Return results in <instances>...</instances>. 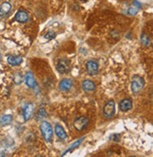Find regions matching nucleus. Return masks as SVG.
<instances>
[{"instance_id": "nucleus-12", "label": "nucleus", "mask_w": 153, "mask_h": 157, "mask_svg": "<svg viewBox=\"0 0 153 157\" xmlns=\"http://www.w3.org/2000/svg\"><path fill=\"white\" fill-rule=\"evenodd\" d=\"M95 84L90 80H85L82 82V89L85 92H93L95 90Z\"/></svg>"}, {"instance_id": "nucleus-20", "label": "nucleus", "mask_w": 153, "mask_h": 157, "mask_svg": "<svg viewBox=\"0 0 153 157\" xmlns=\"http://www.w3.org/2000/svg\"><path fill=\"white\" fill-rule=\"evenodd\" d=\"M138 13V9H136L135 7H130L127 10V13L130 16H134L136 15Z\"/></svg>"}, {"instance_id": "nucleus-7", "label": "nucleus", "mask_w": 153, "mask_h": 157, "mask_svg": "<svg viewBox=\"0 0 153 157\" xmlns=\"http://www.w3.org/2000/svg\"><path fill=\"white\" fill-rule=\"evenodd\" d=\"M15 20L19 23H27L29 20V14L23 10H19L15 14Z\"/></svg>"}, {"instance_id": "nucleus-10", "label": "nucleus", "mask_w": 153, "mask_h": 157, "mask_svg": "<svg viewBox=\"0 0 153 157\" xmlns=\"http://www.w3.org/2000/svg\"><path fill=\"white\" fill-rule=\"evenodd\" d=\"M33 110H34V107L32 103L26 104V106L23 109V117H24L25 120H28L31 117L32 114H33Z\"/></svg>"}, {"instance_id": "nucleus-11", "label": "nucleus", "mask_w": 153, "mask_h": 157, "mask_svg": "<svg viewBox=\"0 0 153 157\" xmlns=\"http://www.w3.org/2000/svg\"><path fill=\"white\" fill-rule=\"evenodd\" d=\"M24 81L27 84L28 87L29 88H34L35 85H36V82H35V78H34V76L31 72H28L25 76V78Z\"/></svg>"}, {"instance_id": "nucleus-3", "label": "nucleus", "mask_w": 153, "mask_h": 157, "mask_svg": "<svg viewBox=\"0 0 153 157\" xmlns=\"http://www.w3.org/2000/svg\"><path fill=\"white\" fill-rule=\"evenodd\" d=\"M103 114L107 118H111L115 114V103L113 99L107 101L103 108Z\"/></svg>"}, {"instance_id": "nucleus-16", "label": "nucleus", "mask_w": 153, "mask_h": 157, "mask_svg": "<svg viewBox=\"0 0 153 157\" xmlns=\"http://www.w3.org/2000/svg\"><path fill=\"white\" fill-rule=\"evenodd\" d=\"M83 139H84V137H81V138H80V139H78V140H76V141H75L71 146H69V148L66 150V151H65L64 152H62V156H64L65 154H67V153H69V152H71L72 151H74L76 148H78L79 147V146L81 144V142L83 141Z\"/></svg>"}, {"instance_id": "nucleus-15", "label": "nucleus", "mask_w": 153, "mask_h": 157, "mask_svg": "<svg viewBox=\"0 0 153 157\" xmlns=\"http://www.w3.org/2000/svg\"><path fill=\"white\" fill-rule=\"evenodd\" d=\"M10 10H12V5H10L9 2H4L0 5V17L7 15Z\"/></svg>"}, {"instance_id": "nucleus-9", "label": "nucleus", "mask_w": 153, "mask_h": 157, "mask_svg": "<svg viewBox=\"0 0 153 157\" xmlns=\"http://www.w3.org/2000/svg\"><path fill=\"white\" fill-rule=\"evenodd\" d=\"M132 108V101L130 98H124L119 103V109L122 112H128Z\"/></svg>"}, {"instance_id": "nucleus-24", "label": "nucleus", "mask_w": 153, "mask_h": 157, "mask_svg": "<svg viewBox=\"0 0 153 157\" xmlns=\"http://www.w3.org/2000/svg\"><path fill=\"white\" fill-rule=\"evenodd\" d=\"M80 2H83V3H85V2L88 1V0H80Z\"/></svg>"}, {"instance_id": "nucleus-2", "label": "nucleus", "mask_w": 153, "mask_h": 157, "mask_svg": "<svg viewBox=\"0 0 153 157\" xmlns=\"http://www.w3.org/2000/svg\"><path fill=\"white\" fill-rule=\"evenodd\" d=\"M144 86H145V81H144L143 78L138 76V75H135V76L132 77L130 88H132V92L133 94L140 93L142 90H143Z\"/></svg>"}, {"instance_id": "nucleus-8", "label": "nucleus", "mask_w": 153, "mask_h": 157, "mask_svg": "<svg viewBox=\"0 0 153 157\" xmlns=\"http://www.w3.org/2000/svg\"><path fill=\"white\" fill-rule=\"evenodd\" d=\"M72 85H73V82L70 78H63V80L61 81V82L59 84V88L62 92H68L71 90Z\"/></svg>"}, {"instance_id": "nucleus-22", "label": "nucleus", "mask_w": 153, "mask_h": 157, "mask_svg": "<svg viewBox=\"0 0 153 157\" xmlns=\"http://www.w3.org/2000/svg\"><path fill=\"white\" fill-rule=\"evenodd\" d=\"M110 139L114 141V142H119V140H120V134L114 133V134H112V136H110Z\"/></svg>"}, {"instance_id": "nucleus-21", "label": "nucleus", "mask_w": 153, "mask_h": 157, "mask_svg": "<svg viewBox=\"0 0 153 157\" xmlns=\"http://www.w3.org/2000/svg\"><path fill=\"white\" fill-rule=\"evenodd\" d=\"M55 36H56V33L54 32V31H48L47 34L45 35V39H47V40H51V39H53V38H55Z\"/></svg>"}, {"instance_id": "nucleus-13", "label": "nucleus", "mask_w": 153, "mask_h": 157, "mask_svg": "<svg viewBox=\"0 0 153 157\" xmlns=\"http://www.w3.org/2000/svg\"><path fill=\"white\" fill-rule=\"evenodd\" d=\"M55 133H56V136L58 138H60L61 140H64V139H66L67 138V134H66V132L64 131V129L59 125V124H56L55 126Z\"/></svg>"}, {"instance_id": "nucleus-17", "label": "nucleus", "mask_w": 153, "mask_h": 157, "mask_svg": "<svg viewBox=\"0 0 153 157\" xmlns=\"http://www.w3.org/2000/svg\"><path fill=\"white\" fill-rule=\"evenodd\" d=\"M13 116L12 115H4L0 117V125L1 126H6L9 125L13 122Z\"/></svg>"}, {"instance_id": "nucleus-14", "label": "nucleus", "mask_w": 153, "mask_h": 157, "mask_svg": "<svg viewBox=\"0 0 153 157\" xmlns=\"http://www.w3.org/2000/svg\"><path fill=\"white\" fill-rule=\"evenodd\" d=\"M23 62V58L21 56H14V55H10L8 57V63L13 65V66H16L19 65L20 63H22Z\"/></svg>"}, {"instance_id": "nucleus-6", "label": "nucleus", "mask_w": 153, "mask_h": 157, "mask_svg": "<svg viewBox=\"0 0 153 157\" xmlns=\"http://www.w3.org/2000/svg\"><path fill=\"white\" fill-rule=\"evenodd\" d=\"M86 70L90 76H95L98 73V63L95 61H88L86 63Z\"/></svg>"}, {"instance_id": "nucleus-4", "label": "nucleus", "mask_w": 153, "mask_h": 157, "mask_svg": "<svg viewBox=\"0 0 153 157\" xmlns=\"http://www.w3.org/2000/svg\"><path fill=\"white\" fill-rule=\"evenodd\" d=\"M89 124V118L87 117H79L74 121V127L76 131H83L87 128Z\"/></svg>"}, {"instance_id": "nucleus-18", "label": "nucleus", "mask_w": 153, "mask_h": 157, "mask_svg": "<svg viewBox=\"0 0 153 157\" xmlns=\"http://www.w3.org/2000/svg\"><path fill=\"white\" fill-rule=\"evenodd\" d=\"M140 41H141V44H143L144 47H149L150 46V38H149V36L147 34V33H145V32H143L141 34Z\"/></svg>"}, {"instance_id": "nucleus-25", "label": "nucleus", "mask_w": 153, "mask_h": 157, "mask_svg": "<svg viewBox=\"0 0 153 157\" xmlns=\"http://www.w3.org/2000/svg\"><path fill=\"white\" fill-rule=\"evenodd\" d=\"M3 155H4V153L2 151H0V156H3Z\"/></svg>"}, {"instance_id": "nucleus-23", "label": "nucleus", "mask_w": 153, "mask_h": 157, "mask_svg": "<svg viewBox=\"0 0 153 157\" xmlns=\"http://www.w3.org/2000/svg\"><path fill=\"white\" fill-rule=\"evenodd\" d=\"M132 5H133V7H135L136 9H141V8H142V4H141L139 1H137V0H133Z\"/></svg>"}, {"instance_id": "nucleus-1", "label": "nucleus", "mask_w": 153, "mask_h": 157, "mask_svg": "<svg viewBox=\"0 0 153 157\" xmlns=\"http://www.w3.org/2000/svg\"><path fill=\"white\" fill-rule=\"evenodd\" d=\"M40 130L43 139L47 142H51L53 136V129L50 123L47 121H42L40 125Z\"/></svg>"}, {"instance_id": "nucleus-5", "label": "nucleus", "mask_w": 153, "mask_h": 157, "mask_svg": "<svg viewBox=\"0 0 153 157\" xmlns=\"http://www.w3.org/2000/svg\"><path fill=\"white\" fill-rule=\"evenodd\" d=\"M57 70L61 74H66L70 70V61L66 58H61L57 63Z\"/></svg>"}, {"instance_id": "nucleus-19", "label": "nucleus", "mask_w": 153, "mask_h": 157, "mask_svg": "<svg viewBox=\"0 0 153 157\" xmlns=\"http://www.w3.org/2000/svg\"><path fill=\"white\" fill-rule=\"evenodd\" d=\"M47 117V114L46 110H45V109H43V108L39 109V111L37 112V114H36V119H37V120H41V119L45 118V117Z\"/></svg>"}]
</instances>
